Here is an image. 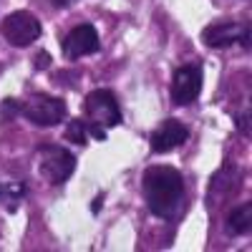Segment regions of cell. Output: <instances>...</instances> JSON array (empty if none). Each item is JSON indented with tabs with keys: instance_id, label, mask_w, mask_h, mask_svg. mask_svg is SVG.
Listing matches in <instances>:
<instances>
[{
	"instance_id": "obj_4",
	"label": "cell",
	"mask_w": 252,
	"mask_h": 252,
	"mask_svg": "<svg viewBox=\"0 0 252 252\" xmlns=\"http://www.w3.org/2000/svg\"><path fill=\"white\" fill-rule=\"evenodd\" d=\"M66 114H68L66 101L48 94H33L23 103V116L35 126H56L66 119Z\"/></svg>"
},
{
	"instance_id": "obj_9",
	"label": "cell",
	"mask_w": 252,
	"mask_h": 252,
	"mask_svg": "<svg viewBox=\"0 0 252 252\" xmlns=\"http://www.w3.org/2000/svg\"><path fill=\"white\" fill-rule=\"evenodd\" d=\"M187 136H189V129L182 121L166 119V121H161L157 129L152 131L149 146H152L154 154H169V152H174L177 146H182L187 141Z\"/></svg>"
},
{
	"instance_id": "obj_10",
	"label": "cell",
	"mask_w": 252,
	"mask_h": 252,
	"mask_svg": "<svg viewBox=\"0 0 252 252\" xmlns=\"http://www.w3.org/2000/svg\"><path fill=\"white\" fill-rule=\"evenodd\" d=\"M240 179H242V172L237 169L232 161L222 164L220 169L215 172L212 182H209V194H207L209 207H215V204L224 202L229 194H235V192H237V187H240Z\"/></svg>"
},
{
	"instance_id": "obj_15",
	"label": "cell",
	"mask_w": 252,
	"mask_h": 252,
	"mask_svg": "<svg viewBox=\"0 0 252 252\" xmlns=\"http://www.w3.org/2000/svg\"><path fill=\"white\" fill-rule=\"evenodd\" d=\"M48 66H51V53H46V51L35 53V58H33V68H35V71H46Z\"/></svg>"
},
{
	"instance_id": "obj_12",
	"label": "cell",
	"mask_w": 252,
	"mask_h": 252,
	"mask_svg": "<svg viewBox=\"0 0 252 252\" xmlns=\"http://www.w3.org/2000/svg\"><path fill=\"white\" fill-rule=\"evenodd\" d=\"M23 182H0V202H5L8 212H15L18 202L23 197Z\"/></svg>"
},
{
	"instance_id": "obj_16",
	"label": "cell",
	"mask_w": 252,
	"mask_h": 252,
	"mask_svg": "<svg viewBox=\"0 0 252 252\" xmlns=\"http://www.w3.org/2000/svg\"><path fill=\"white\" fill-rule=\"evenodd\" d=\"M235 126H237V131H242L245 136H250V111L235 114Z\"/></svg>"
},
{
	"instance_id": "obj_18",
	"label": "cell",
	"mask_w": 252,
	"mask_h": 252,
	"mask_svg": "<svg viewBox=\"0 0 252 252\" xmlns=\"http://www.w3.org/2000/svg\"><path fill=\"white\" fill-rule=\"evenodd\" d=\"M68 3H73V0H56V5H68Z\"/></svg>"
},
{
	"instance_id": "obj_17",
	"label": "cell",
	"mask_w": 252,
	"mask_h": 252,
	"mask_svg": "<svg viewBox=\"0 0 252 252\" xmlns=\"http://www.w3.org/2000/svg\"><path fill=\"white\" fill-rule=\"evenodd\" d=\"M101 204H103V194H98V197L94 199V204H91V212H94V215H98V209H101Z\"/></svg>"
},
{
	"instance_id": "obj_13",
	"label": "cell",
	"mask_w": 252,
	"mask_h": 252,
	"mask_svg": "<svg viewBox=\"0 0 252 252\" xmlns=\"http://www.w3.org/2000/svg\"><path fill=\"white\" fill-rule=\"evenodd\" d=\"M86 136H89L86 121H81V119L68 121V126H66V141H71L76 146H86Z\"/></svg>"
},
{
	"instance_id": "obj_14",
	"label": "cell",
	"mask_w": 252,
	"mask_h": 252,
	"mask_svg": "<svg viewBox=\"0 0 252 252\" xmlns=\"http://www.w3.org/2000/svg\"><path fill=\"white\" fill-rule=\"evenodd\" d=\"M18 114H23V103L15 101V98H5V101H0V116H3L5 121H10L13 116Z\"/></svg>"
},
{
	"instance_id": "obj_5",
	"label": "cell",
	"mask_w": 252,
	"mask_h": 252,
	"mask_svg": "<svg viewBox=\"0 0 252 252\" xmlns=\"http://www.w3.org/2000/svg\"><path fill=\"white\" fill-rule=\"evenodd\" d=\"M86 121L98 124L103 129H114V126L121 124V106L116 101V94L109 89H96L86 96Z\"/></svg>"
},
{
	"instance_id": "obj_8",
	"label": "cell",
	"mask_w": 252,
	"mask_h": 252,
	"mask_svg": "<svg viewBox=\"0 0 252 252\" xmlns=\"http://www.w3.org/2000/svg\"><path fill=\"white\" fill-rule=\"evenodd\" d=\"M98 48H101V40H98V33L91 23L76 26L66 38H63V56L68 61H78L83 56L98 53Z\"/></svg>"
},
{
	"instance_id": "obj_1",
	"label": "cell",
	"mask_w": 252,
	"mask_h": 252,
	"mask_svg": "<svg viewBox=\"0 0 252 252\" xmlns=\"http://www.w3.org/2000/svg\"><path fill=\"white\" fill-rule=\"evenodd\" d=\"M141 194L149 212L174 222L184 212V177L174 166H149L141 177Z\"/></svg>"
},
{
	"instance_id": "obj_2",
	"label": "cell",
	"mask_w": 252,
	"mask_h": 252,
	"mask_svg": "<svg viewBox=\"0 0 252 252\" xmlns=\"http://www.w3.org/2000/svg\"><path fill=\"white\" fill-rule=\"evenodd\" d=\"M35 154H38V172L48 184H63L76 169V157L58 144H40Z\"/></svg>"
},
{
	"instance_id": "obj_3",
	"label": "cell",
	"mask_w": 252,
	"mask_h": 252,
	"mask_svg": "<svg viewBox=\"0 0 252 252\" xmlns=\"http://www.w3.org/2000/svg\"><path fill=\"white\" fill-rule=\"evenodd\" d=\"M0 33H3V38L8 40L10 46L26 48V46L35 43V40L40 38L43 28H40V20H38L33 13H28V10H15V13H10V15L3 20Z\"/></svg>"
},
{
	"instance_id": "obj_6",
	"label": "cell",
	"mask_w": 252,
	"mask_h": 252,
	"mask_svg": "<svg viewBox=\"0 0 252 252\" xmlns=\"http://www.w3.org/2000/svg\"><path fill=\"white\" fill-rule=\"evenodd\" d=\"M202 94V68L189 63V66L177 68L172 78V103L174 106H189Z\"/></svg>"
},
{
	"instance_id": "obj_11",
	"label": "cell",
	"mask_w": 252,
	"mask_h": 252,
	"mask_svg": "<svg viewBox=\"0 0 252 252\" xmlns=\"http://www.w3.org/2000/svg\"><path fill=\"white\" fill-rule=\"evenodd\" d=\"M224 229H227V235H232V237H245V235H250V229H252V204H250V202L237 204L232 212L227 215Z\"/></svg>"
},
{
	"instance_id": "obj_7",
	"label": "cell",
	"mask_w": 252,
	"mask_h": 252,
	"mask_svg": "<svg viewBox=\"0 0 252 252\" xmlns=\"http://www.w3.org/2000/svg\"><path fill=\"white\" fill-rule=\"evenodd\" d=\"M250 31V23L240 20H215L202 31V43L207 48H227L232 43H240L242 35Z\"/></svg>"
}]
</instances>
